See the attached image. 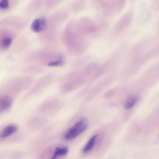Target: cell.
Listing matches in <instances>:
<instances>
[{"instance_id":"6da1fadb","label":"cell","mask_w":159,"mask_h":159,"mask_svg":"<svg viewBox=\"0 0 159 159\" xmlns=\"http://www.w3.org/2000/svg\"><path fill=\"white\" fill-rule=\"evenodd\" d=\"M88 126V121L87 119H80L64 135L63 138L66 140H70L75 139L79 135L84 132Z\"/></svg>"},{"instance_id":"7a4b0ae2","label":"cell","mask_w":159,"mask_h":159,"mask_svg":"<svg viewBox=\"0 0 159 159\" xmlns=\"http://www.w3.org/2000/svg\"><path fill=\"white\" fill-rule=\"evenodd\" d=\"M46 25V21L44 18L36 19L32 23L31 28L34 32H39L44 29Z\"/></svg>"},{"instance_id":"3957f363","label":"cell","mask_w":159,"mask_h":159,"mask_svg":"<svg viewBox=\"0 0 159 159\" xmlns=\"http://www.w3.org/2000/svg\"><path fill=\"white\" fill-rule=\"evenodd\" d=\"M17 126L14 125H10L5 126L0 134V138L4 139L12 134L17 131Z\"/></svg>"},{"instance_id":"277c9868","label":"cell","mask_w":159,"mask_h":159,"mask_svg":"<svg viewBox=\"0 0 159 159\" xmlns=\"http://www.w3.org/2000/svg\"><path fill=\"white\" fill-rule=\"evenodd\" d=\"M12 100L11 98L8 96L2 97L0 102V113H3L7 110L11 106Z\"/></svg>"},{"instance_id":"5b68a950","label":"cell","mask_w":159,"mask_h":159,"mask_svg":"<svg viewBox=\"0 0 159 159\" xmlns=\"http://www.w3.org/2000/svg\"><path fill=\"white\" fill-rule=\"evenodd\" d=\"M139 98L137 95L133 94L129 96L125 102V108L127 109L131 108L139 101Z\"/></svg>"},{"instance_id":"8992f818","label":"cell","mask_w":159,"mask_h":159,"mask_svg":"<svg viewBox=\"0 0 159 159\" xmlns=\"http://www.w3.org/2000/svg\"><path fill=\"white\" fill-rule=\"evenodd\" d=\"M97 138V135H95L90 139L83 149L82 152L84 153H87L91 151L96 143Z\"/></svg>"},{"instance_id":"52a82bcc","label":"cell","mask_w":159,"mask_h":159,"mask_svg":"<svg viewBox=\"0 0 159 159\" xmlns=\"http://www.w3.org/2000/svg\"><path fill=\"white\" fill-rule=\"evenodd\" d=\"M68 152V148L67 147H57L54 151L53 154L50 159H57L59 156L66 155Z\"/></svg>"},{"instance_id":"ba28073f","label":"cell","mask_w":159,"mask_h":159,"mask_svg":"<svg viewBox=\"0 0 159 159\" xmlns=\"http://www.w3.org/2000/svg\"><path fill=\"white\" fill-rule=\"evenodd\" d=\"M64 64L63 60L60 58L56 61H52L49 62L48 65L50 66H61Z\"/></svg>"},{"instance_id":"9c48e42d","label":"cell","mask_w":159,"mask_h":159,"mask_svg":"<svg viewBox=\"0 0 159 159\" xmlns=\"http://www.w3.org/2000/svg\"><path fill=\"white\" fill-rule=\"evenodd\" d=\"M11 38L10 37H7L4 39L2 42L3 46L6 48L8 47L11 44Z\"/></svg>"},{"instance_id":"30bf717a","label":"cell","mask_w":159,"mask_h":159,"mask_svg":"<svg viewBox=\"0 0 159 159\" xmlns=\"http://www.w3.org/2000/svg\"><path fill=\"white\" fill-rule=\"evenodd\" d=\"M0 7L1 9H5L9 7L8 1L7 0H2L0 2Z\"/></svg>"}]
</instances>
